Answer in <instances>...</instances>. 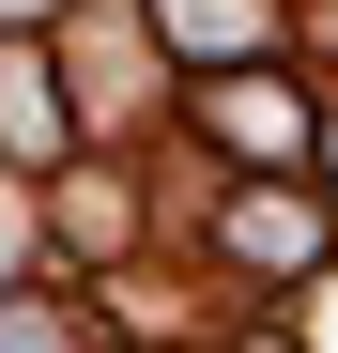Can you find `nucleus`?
Segmentation results:
<instances>
[{
    "label": "nucleus",
    "mask_w": 338,
    "mask_h": 353,
    "mask_svg": "<svg viewBox=\"0 0 338 353\" xmlns=\"http://www.w3.org/2000/svg\"><path fill=\"white\" fill-rule=\"evenodd\" d=\"M0 353H62V338H46V323H0Z\"/></svg>",
    "instance_id": "2"
},
{
    "label": "nucleus",
    "mask_w": 338,
    "mask_h": 353,
    "mask_svg": "<svg viewBox=\"0 0 338 353\" xmlns=\"http://www.w3.org/2000/svg\"><path fill=\"white\" fill-rule=\"evenodd\" d=\"M215 123H231V139H261V154H277V139H292V92H261V77H246V92H215Z\"/></svg>",
    "instance_id": "1"
}]
</instances>
